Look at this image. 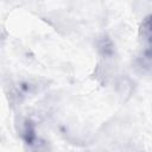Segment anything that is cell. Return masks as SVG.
I'll return each mask as SVG.
<instances>
[{
	"mask_svg": "<svg viewBox=\"0 0 152 152\" xmlns=\"http://www.w3.org/2000/svg\"><path fill=\"white\" fill-rule=\"evenodd\" d=\"M141 36L144 40L152 44V15L144 20V24L141 25Z\"/></svg>",
	"mask_w": 152,
	"mask_h": 152,
	"instance_id": "1",
	"label": "cell"
}]
</instances>
